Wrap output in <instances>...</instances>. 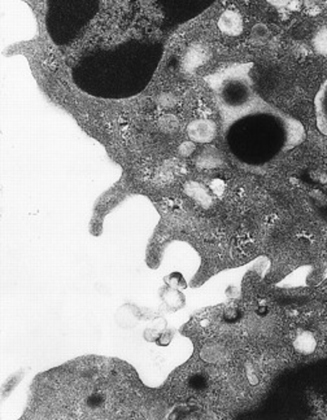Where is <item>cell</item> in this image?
<instances>
[{
  "instance_id": "277c9868",
  "label": "cell",
  "mask_w": 327,
  "mask_h": 420,
  "mask_svg": "<svg viewBox=\"0 0 327 420\" xmlns=\"http://www.w3.org/2000/svg\"><path fill=\"white\" fill-rule=\"evenodd\" d=\"M221 163H222V158L216 148H208V149L202 151L196 160V165L199 168H204V169L217 168Z\"/></svg>"
},
{
  "instance_id": "30bf717a",
  "label": "cell",
  "mask_w": 327,
  "mask_h": 420,
  "mask_svg": "<svg viewBox=\"0 0 327 420\" xmlns=\"http://www.w3.org/2000/svg\"><path fill=\"white\" fill-rule=\"evenodd\" d=\"M195 151V141H185L180 144L179 147V153L185 157L193 155V152Z\"/></svg>"
},
{
  "instance_id": "7a4b0ae2",
  "label": "cell",
  "mask_w": 327,
  "mask_h": 420,
  "mask_svg": "<svg viewBox=\"0 0 327 420\" xmlns=\"http://www.w3.org/2000/svg\"><path fill=\"white\" fill-rule=\"evenodd\" d=\"M218 28L226 35L229 37H238L241 35L244 23L241 18V13L234 11V9H227L218 18Z\"/></svg>"
},
{
  "instance_id": "8992f818",
  "label": "cell",
  "mask_w": 327,
  "mask_h": 420,
  "mask_svg": "<svg viewBox=\"0 0 327 420\" xmlns=\"http://www.w3.org/2000/svg\"><path fill=\"white\" fill-rule=\"evenodd\" d=\"M164 301L171 308V310H178L179 308L183 306L185 303V297L182 293H179L178 291H176L174 288L168 289L163 295Z\"/></svg>"
},
{
  "instance_id": "8fae6325",
  "label": "cell",
  "mask_w": 327,
  "mask_h": 420,
  "mask_svg": "<svg viewBox=\"0 0 327 420\" xmlns=\"http://www.w3.org/2000/svg\"><path fill=\"white\" fill-rule=\"evenodd\" d=\"M171 342V336L169 334H160L159 336V339L156 340L157 342V345H163V346H166V345H169V342Z\"/></svg>"
},
{
  "instance_id": "6da1fadb",
  "label": "cell",
  "mask_w": 327,
  "mask_h": 420,
  "mask_svg": "<svg viewBox=\"0 0 327 420\" xmlns=\"http://www.w3.org/2000/svg\"><path fill=\"white\" fill-rule=\"evenodd\" d=\"M187 134L195 143H210L217 135V126L210 119H195L187 126Z\"/></svg>"
},
{
  "instance_id": "52a82bcc",
  "label": "cell",
  "mask_w": 327,
  "mask_h": 420,
  "mask_svg": "<svg viewBox=\"0 0 327 420\" xmlns=\"http://www.w3.org/2000/svg\"><path fill=\"white\" fill-rule=\"evenodd\" d=\"M159 124L164 132H174L178 129V119L173 115H165L160 118Z\"/></svg>"
},
{
  "instance_id": "5bb4252c",
  "label": "cell",
  "mask_w": 327,
  "mask_h": 420,
  "mask_svg": "<svg viewBox=\"0 0 327 420\" xmlns=\"http://www.w3.org/2000/svg\"><path fill=\"white\" fill-rule=\"evenodd\" d=\"M309 1H321V0H309Z\"/></svg>"
},
{
  "instance_id": "4fadbf2b",
  "label": "cell",
  "mask_w": 327,
  "mask_h": 420,
  "mask_svg": "<svg viewBox=\"0 0 327 420\" xmlns=\"http://www.w3.org/2000/svg\"><path fill=\"white\" fill-rule=\"evenodd\" d=\"M291 0H268L274 7H286Z\"/></svg>"
},
{
  "instance_id": "7c38bea8",
  "label": "cell",
  "mask_w": 327,
  "mask_h": 420,
  "mask_svg": "<svg viewBox=\"0 0 327 420\" xmlns=\"http://www.w3.org/2000/svg\"><path fill=\"white\" fill-rule=\"evenodd\" d=\"M224 188H225V186H224V183H222L221 180H219V186H217V179H216L214 182H212V189H213L216 194H222V192H224Z\"/></svg>"
},
{
  "instance_id": "5b68a950",
  "label": "cell",
  "mask_w": 327,
  "mask_h": 420,
  "mask_svg": "<svg viewBox=\"0 0 327 420\" xmlns=\"http://www.w3.org/2000/svg\"><path fill=\"white\" fill-rule=\"evenodd\" d=\"M186 192L188 196H191L195 202H199L204 208H210L212 204V197L210 194L207 192V189L204 187L200 186L196 182H190L186 185Z\"/></svg>"
},
{
  "instance_id": "ba28073f",
  "label": "cell",
  "mask_w": 327,
  "mask_h": 420,
  "mask_svg": "<svg viewBox=\"0 0 327 420\" xmlns=\"http://www.w3.org/2000/svg\"><path fill=\"white\" fill-rule=\"evenodd\" d=\"M314 47L319 54L327 56V28H323L317 33L314 38Z\"/></svg>"
},
{
  "instance_id": "9c48e42d",
  "label": "cell",
  "mask_w": 327,
  "mask_h": 420,
  "mask_svg": "<svg viewBox=\"0 0 327 420\" xmlns=\"http://www.w3.org/2000/svg\"><path fill=\"white\" fill-rule=\"evenodd\" d=\"M165 281H166V284H168L169 287L174 288V289H185V288L187 287L185 278H183L182 274H179V272H173L171 275H168V276L165 278Z\"/></svg>"
},
{
  "instance_id": "3957f363",
  "label": "cell",
  "mask_w": 327,
  "mask_h": 420,
  "mask_svg": "<svg viewBox=\"0 0 327 420\" xmlns=\"http://www.w3.org/2000/svg\"><path fill=\"white\" fill-rule=\"evenodd\" d=\"M294 346L302 354H311L314 351V349L317 348V342H316L314 336L311 332L302 331V332L296 334Z\"/></svg>"
}]
</instances>
